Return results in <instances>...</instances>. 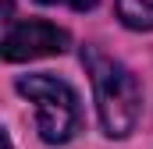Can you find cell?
<instances>
[{
  "label": "cell",
  "instance_id": "obj_1",
  "mask_svg": "<svg viewBox=\"0 0 153 149\" xmlns=\"http://www.w3.org/2000/svg\"><path fill=\"white\" fill-rule=\"evenodd\" d=\"M85 68L93 74V92H96V110H100V124L111 139H125L135 121H139V107H143V92L135 74L128 71L121 60L100 53L96 46H89L82 53Z\"/></svg>",
  "mask_w": 153,
  "mask_h": 149
},
{
  "label": "cell",
  "instance_id": "obj_4",
  "mask_svg": "<svg viewBox=\"0 0 153 149\" xmlns=\"http://www.w3.org/2000/svg\"><path fill=\"white\" fill-rule=\"evenodd\" d=\"M117 18L135 32H150L153 29V0H117Z\"/></svg>",
  "mask_w": 153,
  "mask_h": 149
},
{
  "label": "cell",
  "instance_id": "obj_3",
  "mask_svg": "<svg viewBox=\"0 0 153 149\" xmlns=\"http://www.w3.org/2000/svg\"><path fill=\"white\" fill-rule=\"evenodd\" d=\"M68 50V32L50 25V21H22L11 25L4 36V57L7 60H36V57H50V53H64Z\"/></svg>",
  "mask_w": 153,
  "mask_h": 149
},
{
  "label": "cell",
  "instance_id": "obj_2",
  "mask_svg": "<svg viewBox=\"0 0 153 149\" xmlns=\"http://www.w3.org/2000/svg\"><path fill=\"white\" fill-rule=\"evenodd\" d=\"M18 92L29 96V103L36 107V128L39 139L50 146H64L82 124L78 110V96L64 78L53 74H22L18 78Z\"/></svg>",
  "mask_w": 153,
  "mask_h": 149
},
{
  "label": "cell",
  "instance_id": "obj_6",
  "mask_svg": "<svg viewBox=\"0 0 153 149\" xmlns=\"http://www.w3.org/2000/svg\"><path fill=\"white\" fill-rule=\"evenodd\" d=\"M4 142H7V149H14V142H11V135H4Z\"/></svg>",
  "mask_w": 153,
  "mask_h": 149
},
{
  "label": "cell",
  "instance_id": "obj_5",
  "mask_svg": "<svg viewBox=\"0 0 153 149\" xmlns=\"http://www.w3.org/2000/svg\"><path fill=\"white\" fill-rule=\"evenodd\" d=\"M39 4H57V7H71V11H89L96 0H39Z\"/></svg>",
  "mask_w": 153,
  "mask_h": 149
}]
</instances>
